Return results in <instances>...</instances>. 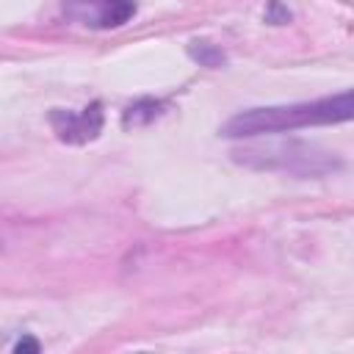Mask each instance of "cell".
<instances>
[{
	"mask_svg": "<svg viewBox=\"0 0 354 354\" xmlns=\"http://www.w3.org/2000/svg\"><path fill=\"white\" fill-rule=\"evenodd\" d=\"M188 53L202 66H221L224 64V53L216 44H210V41H191L188 44Z\"/></svg>",
	"mask_w": 354,
	"mask_h": 354,
	"instance_id": "6",
	"label": "cell"
},
{
	"mask_svg": "<svg viewBox=\"0 0 354 354\" xmlns=\"http://www.w3.org/2000/svg\"><path fill=\"white\" fill-rule=\"evenodd\" d=\"M64 11L86 28H119L136 14V0H66Z\"/></svg>",
	"mask_w": 354,
	"mask_h": 354,
	"instance_id": "3",
	"label": "cell"
},
{
	"mask_svg": "<svg viewBox=\"0 0 354 354\" xmlns=\"http://www.w3.org/2000/svg\"><path fill=\"white\" fill-rule=\"evenodd\" d=\"M22 351L39 354V351H41V346H39V340H33V337H22V340L14 346V354H22Z\"/></svg>",
	"mask_w": 354,
	"mask_h": 354,
	"instance_id": "7",
	"label": "cell"
},
{
	"mask_svg": "<svg viewBox=\"0 0 354 354\" xmlns=\"http://www.w3.org/2000/svg\"><path fill=\"white\" fill-rule=\"evenodd\" d=\"M354 119V88L321 97L313 102H290V105H268V108H249L235 113L230 122H224L221 136L227 138H252L266 133H290L299 127L313 124H337Z\"/></svg>",
	"mask_w": 354,
	"mask_h": 354,
	"instance_id": "1",
	"label": "cell"
},
{
	"mask_svg": "<svg viewBox=\"0 0 354 354\" xmlns=\"http://www.w3.org/2000/svg\"><path fill=\"white\" fill-rule=\"evenodd\" d=\"M238 155H243L241 158L243 163H252L260 169H279V171L299 174V177H318V174H326L340 166L335 158H329V152H318L310 144H293V141L268 147L263 152L249 149V152H238Z\"/></svg>",
	"mask_w": 354,
	"mask_h": 354,
	"instance_id": "2",
	"label": "cell"
},
{
	"mask_svg": "<svg viewBox=\"0 0 354 354\" xmlns=\"http://www.w3.org/2000/svg\"><path fill=\"white\" fill-rule=\"evenodd\" d=\"M160 108H163V102H158V100H152V97L136 100L133 105L124 108V113H122V124H124L127 130H130V127L149 124V122H155V119L160 116Z\"/></svg>",
	"mask_w": 354,
	"mask_h": 354,
	"instance_id": "5",
	"label": "cell"
},
{
	"mask_svg": "<svg viewBox=\"0 0 354 354\" xmlns=\"http://www.w3.org/2000/svg\"><path fill=\"white\" fill-rule=\"evenodd\" d=\"M50 124H53V130L58 133L61 141H69V144L94 141L100 136V130H102V105L91 102L83 111H61V108H55L50 113Z\"/></svg>",
	"mask_w": 354,
	"mask_h": 354,
	"instance_id": "4",
	"label": "cell"
}]
</instances>
